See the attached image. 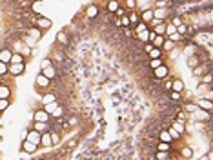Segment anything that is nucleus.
I'll list each match as a JSON object with an SVG mask.
<instances>
[{"label":"nucleus","mask_w":213,"mask_h":160,"mask_svg":"<svg viewBox=\"0 0 213 160\" xmlns=\"http://www.w3.org/2000/svg\"><path fill=\"white\" fill-rule=\"evenodd\" d=\"M35 27H38L40 31H47V29L51 27V20L46 18V17H42V15H37V18H35Z\"/></svg>","instance_id":"1"},{"label":"nucleus","mask_w":213,"mask_h":160,"mask_svg":"<svg viewBox=\"0 0 213 160\" xmlns=\"http://www.w3.org/2000/svg\"><path fill=\"white\" fill-rule=\"evenodd\" d=\"M24 69H26L24 62H20V64H11L9 67H7V73H11L13 76H18V75L24 73Z\"/></svg>","instance_id":"2"},{"label":"nucleus","mask_w":213,"mask_h":160,"mask_svg":"<svg viewBox=\"0 0 213 160\" xmlns=\"http://www.w3.org/2000/svg\"><path fill=\"white\" fill-rule=\"evenodd\" d=\"M37 149H38V144H33V142H29V140H24V142H22V151H24V153L33 155Z\"/></svg>","instance_id":"3"},{"label":"nucleus","mask_w":213,"mask_h":160,"mask_svg":"<svg viewBox=\"0 0 213 160\" xmlns=\"http://www.w3.org/2000/svg\"><path fill=\"white\" fill-rule=\"evenodd\" d=\"M26 140H29L33 144H38V146H40V133H38L37 129H31V131L26 133Z\"/></svg>","instance_id":"4"},{"label":"nucleus","mask_w":213,"mask_h":160,"mask_svg":"<svg viewBox=\"0 0 213 160\" xmlns=\"http://www.w3.org/2000/svg\"><path fill=\"white\" fill-rule=\"evenodd\" d=\"M197 106L201 107V109H204L206 113H211V111H213V104H211L210 98H201V100L197 102Z\"/></svg>","instance_id":"5"},{"label":"nucleus","mask_w":213,"mask_h":160,"mask_svg":"<svg viewBox=\"0 0 213 160\" xmlns=\"http://www.w3.org/2000/svg\"><path fill=\"white\" fill-rule=\"evenodd\" d=\"M33 120H35V122H47V120H49V113L38 109V111L33 113Z\"/></svg>","instance_id":"6"},{"label":"nucleus","mask_w":213,"mask_h":160,"mask_svg":"<svg viewBox=\"0 0 213 160\" xmlns=\"http://www.w3.org/2000/svg\"><path fill=\"white\" fill-rule=\"evenodd\" d=\"M40 146H42V148H49V146H53V142H51V133H47V131L40 133Z\"/></svg>","instance_id":"7"},{"label":"nucleus","mask_w":213,"mask_h":160,"mask_svg":"<svg viewBox=\"0 0 213 160\" xmlns=\"http://www.w3.org/2000/svg\"><path fill=\"white\" fill-rule=\"evenodd\" d=\"M153 75H155V78H166L168 76V67L164 64H160L159 67L153 69Z\"/></svg>","instance_id":"8"},{"label":"nucleus","mask_w":213,"mask_h":160,"mask_svg":"<svg viewBox=\"0 0 213 160\" xmlns=\"http://www.w3.org/2000/svg\"><path fill=\"white\" fill-rule=\"evenodd\" d=\"M86 17H87V18H95V17H98V7H97L95 4H91V6L86 7Z\"/></svg>","instance_id":"9"},{"label":"nucleus","mask_w":213,"mask_h":160,"mask_svg":"<svg viewBox=\"0 0 213 160\" xmlns=\"http://www.w3.org/2000/svg\"><path fill=\"white\" fill-rule=\"evenodd\" d=\"M135 36H137V38H139L142 44H144V42H149V29H142V31L135 33Z\"/></svg>","instance_id":"10"},{"label":"nucleus","mask_w":213,"mask_h":160,"mask_svg":"<svg viewBox=\"0 0 213 160\" xmlns=\"http://www.w3.org/2000/svg\"><path fill=\"white\" fill-rule=\"evenodd\" d=\"M153 18H155V17H153V9H146V11H142V15H140V20L146 22V24L151 22Z\"/></svg>","instance_id":"11"},{"label":"nucleus","mask_w":213,"mask_h":160,"mask_svg":"<svg viewBox=\"0 0 213 160\" xmlns=\"http://www.w3.org/2000/svg\"><path fill=\"white\" fill-rule=\"evenodd\" d=\"M42 75H46L49 80L57 76V69H55L53 65H49V67H42Z\"/></svg>","instance_id":"12"},{"label":"nucleus","mask_w":213,"mask_h":160,"mask_svg":"<svg viewBox=\"0 0 213 160\" xmlns=\"http://www.w3.org/2000/svg\"><path fill=\"white\" fill-rule=\"evenodd\" d=\"M37 85H38V87H47V85H49V78L46 75H38L37 76Z\"/></svg>","instance_id":"13"},{"label":"nucleus","mask_w":213,"mask_h":160,"mask_svg":"<svg viewBox=\"0 0 213 160\" xmlns=\"http://www.w3.org/2000/svg\"><path fill=\"white\" fill-rule=\"evenodd\" d=\"M11 53H13L11 49H2V51H0V60H2V62H6V64H9Z\"/></svg>","instance_id":"14"},{"label":"nucleus","mask_w":213,"mask_h":160,"mask_svg":"<svg viewBox=\"0 0 213 160\" xmlns=\"http://www.w3.org/2000/svg\"><path fill=\"white\" fill-rule=\"evenodd\" d=\"M173 47H175V42L170 40V38H164V42H162V51H173Z\"/></svg>","instance_id":"15"},{"label":"nucleus","mask_w":213,"mask_h":160,"mask_svg":"<svg viewBox=\"0 0 213 160\" xmlns=\"http://www.w3.org/2000/svg\"><path fill=\"white\" fill-rule=\"evenodd\" d=\"M20 62H24V55L22 53H11L9 64H20Z\"/></svg>","instance_id":"16"},{"label":"nucleus","mask_w":213,"mask_h":160,"mask_svg":"<svg viewBox=\"0 0 213 160\" xmlns=\"http://www.w3.org/2000/svg\"><path fill=\"white\" fill-rule=\"evenodd\" d=\"M171 89H173V91H179V93H181L182 89H184V84H182V80H179V78L171 80Z\"/></svg>","instance_id":"17"},{"label":"nucleus","mask_w":213,"mask_h":160,"mask_svg":"<svg viewBox=\"0 0 213 160\" xmlns=\"http://www.w3.org/2000/svg\"><path fill=\"white\" fill-rule=\"evenodd\" d=\"M148 53H149V58H160L164 51H162L160 47H151V49H149Z\"/></svg>","instance_id":"18"},{"label":"nucleus","mask_w":213,"mask_h":160,"mask_svg":"<svg viewBox=\"0 0 213 160\" xmlns=\"http://www.w3.org/2000/svg\"><path fill=\"white\" fill-rule=\"evenodd\" d=\"M118 7H120L118 0H109V2H107V11H109L111 15H113V13H115V11H117Z\"/></svg>","instance_id":"19"},{"label":"nucleus","mask_w":213,"mask_h":160,"mask_svg":"<svg viewBox=\"0 0 213 160\" xmlns=\"http://www.w3.org/2000/svg\"><path fill=\"white\" fill-rule=\"evenodd\" d=\"M57 40H58V44H62V46H67V44H69V38H67L66 31L58 33V35H57Z\"/></svg>","instance_id":"20"},{"label":"nucleus","mask_w":213,"mask_h":160,"mask_svg":"<svg viewBox=\"0 0 213 160\" xmlns=\"http://www.w3.org/2000/svg\"><path fill=\"white\" fill-rule=\"evenodd\" d=\"M33 129H37L38 133H44V131H47V122H35Z\"/></svg>","instance_id":"21"},{"label":"nucleus","mask_w":213,"mask_h":160,"mask_svg":"<svg viewBox=\"0 0 213 160\" xmlns=\"http://www.w3.org/2000/svg\"><path fill=\"white\" fill-rule=\"evenodd\" d=\"M31 11L35 15H40V11H42V2H40V0H35L31 4Z\"/></svg>","instance_id":"22"},{"label":"nucleus","mask_w":213,"mask_h":160,"mask_svg":"<svg viewBox=\"0 0 213 160\" xmlns=\"http://www.w3.org/2000/svg\"><path fill=\"white\" fill-rule=\"evenodd\" d=\"M159 140H162V142H173V140H171V137H170V133H168V129H162V131H160V135H159Z\"/></svg>","instance_id":"23"},{"label":"nucleus","mask_w":213,"mask_h":160,"mask_svg":"<svg viewBox=\"0 0 213 160\" xmlns=\"http://www.w3.org/2000/svg\"><path fill=\"white\" fill-rule=\"evenodd\" d=\"M11 96V89L7 85H0V98H9Z\"/></svg>","instance_id":"24"},{"label":"nucleus","mask_w":213,"mask_h":160,"mask_svg":"<svg viewBox=\"0 0 213 160\" xmlns=\"http://www.w3.org/2000/svg\"><path fill=\"white\" fill-rule=\"evenodd\" d=\"M55 100H57V96H55L53 93H47V95H44V96H42L44 106H46V104H51V102H55Z\"/></svg>","instance_id":"25"},{"label":"nucleus","mask_w":213,"mask_h":160,"mask_svg":"<svg viewBox=\"0 0 213 160\" xmlns=\"http://www.w3.org/2000/svg\"><path fill=\"white\" fill-rule=\"evenodd\" d=\"M170 151H157V160H170Z\"/></svg>","instance_id":"26"},{"label":"nucleus","mask_w":213,"mask_h":160,"mask_svg":"<svg viewBox=\"0 0 213 160\" xmlns=\"http://www.w3.org/2000/svg\"><path fill=\"white\" fill-rule=\"evenodd\" d=\"M160 64H162V56H160V58H149V67H151V69L159 67Z\"/></svg>","instance_id":"27"},{"label":"nucleus","mask_w":213,"mask_h":160,"mask_svg":"<svg viewBox=\"0 0 213 160\" xmlns=\"http://www.w3.org/2000/svg\"><path fill=\"white\" fill-rule=\"evenodd\" d=\"M128 17H129V22H131V26H133V24H139V22H140V17L137 15V13H133V11L129 13Z\"/></svg>","instance_id":"28"},{"label":"nucleus","mask_w":213,"mask_h":160,"mask_svg":"<svg viewBox=\"0 0 213 160\" xmlns=\"http://www.w3.org/2000/svg\"><path fill=\"white\" fill-rule=\"evenodd\" d=\"M168 133H170L171 140H179V138H181V133H179V131H177V129L170 128V129H168Z\"/></svg>","instance_id":"29"},{"label":"nucleus","mask_w":213,"mask_h":160,"mask_svg":"<svg viewBox=\"0 0 213 160\" xmlns=\"http://www.w3.org/2000/svg\"><path fill=\"white\" fill-rule=\"evenodd\" d=\"M157 151H170V142H162L160 140L159 146H157Z\"/></svg>","instance_id":"30"},{"label":"nucleus","mask_w":213,"mask_h":160,"mask_svg":"<svg viewBox=\"0 0 213 160\" xmlns=\"http://www.w3.org/2000/svg\"><path fill=\"white\" fill-rule=\"evenodd\" d=\"M126 9L128 11L137 9V0H126Z\"/></svg>","instance_id":"31"},{"label":"nucleus","mask_w":213,"mask_h":160,"mask_svg":"<svg viewBox=\"0 0 213 160\" xmlns=\"http://www.w3.org/2000/svg\"><path fill=\"white\" fill-rule=\"evenodd\" d=\"M177 33H179L181 36H184V35L188 33V26H186V24H181V26H177Z\"/></svg>","instance_id":"32"},{"label":"nucleus","mask_w":213,"mask_h":160,"mask_svg":"<svg viewBox=\"0 0 213 160\" xmlns=\"http://www.w3.org/2000/svg\"><path fill=\"white\" fill-rule=\"evenodd\" d=\"M51 115H53V117H57V118H60L62 115H64V109H62L60 106H57V107L53 109V113H51Z\"/></svg>","instance_id":"33"},{"label":"nucleus","mask_w":213,"mask_h":160,"mask_svg":"<svg viewBox=\"0 0 213 160\" xmlns=\"http://www.w3.org/2000/svg\"><path fill=\"white\" fill-rule=\"evenodd\" d=\"M170 98L173 100V102H177V100H181V93H179V91H173V89H170Z\"/></svg>","instance_id":"34"},{"label":"nucleus","mask_w":213,"mask_h":160,"mask_svg":"<svg viewBox=\"0 0 213 160\" xmlns=\"http://www.w3.org/2000/svg\"><path fill=\"white\" fill-rule=\"evenodd\" d=\"M9 107V100L7 98H0V111H6Z\"/></svg>","instance_id":"35"},{"label":"nucleus","mask_w":213,"mask_h":160,"mask_svg":"<svg viewBox=\"0 0 213 160\" xmlns=\"http://www.w3.org/2000/svg\"><path fill=\"white\" fill-rule=\"evenodd\" d=\"M142 29H148V24H146V22H142V20H140L139 24H137V27H135V33L142 31Z\"/></svg>","instance_id":"36"},{"label":"nucleus","mask_w":213,"mask_h":160,"mask_svg":"<svg viewBox=\"0 0 213 160\" xmlns=\"http://www.w3.org/2000/svg\"><path fill=\"white\" fill-rule=\"evenodd\" d=\"M29 33H31V36H33V38H40V35H42V31H40L38 27H33V29H31Z\"/></svg>","instance_id":"37"},{"label":"nucleus","mask_w":213,"mask_h":160,"mask_svg":"<svg viewBox=\"0 0 213 160\" xmlns=\"http://www.w3.org/2000/svg\"><path fill=\"white\" fill-rule=\"evenodd\" d=\"M171 128H173V129H177V131H179L181 135L184 133V124H181V122H175V124H173Z\"/></svg>","instance_id":"38"},{"label":"nucleus","mask_w":213,"mask_h":160,"mask_svg":"<svg viewBox=\"0 0 213 160\" xmlns=\"http://www.w3.org/2000/svg\"><path fill=\"white\" fill-rule=\"evenodd\" d=\"M51 142H53V144H58V142H60V135H58L57 131H51Z\"/></svg>","instance_id":"39"},{"label":"nucleus","mask_w":213,"mask_h":160,"mask_svg":"<svg viewBox=\"0 0 213 160\" xmlns=\"http://www.w3.org/2000/svg\"><path fill=\"white\" fill-rule=\"evenodd\" d=\"M57 106H58V104H57V100H55V102H51V104H46V111H47V113H53V109H55Z\"/></svg>","instance_id":"40"},{"label":"nucleus","mask_w":213,"mask_h":160,"mask_svg":"<svg viewBox=\"0 0 213 160\" xmlns=\"http://www.w3.org/2000/svg\"><path fill=\"white\" fill-rule=\"evenodd\" d=\"M170 40H173V42H179V40H182V36H181L177 31H175V33H171V35H170Z\"/></svg>","instance_id":"41"},{"label":"nucleus","mask_w":213,"mask_h":160,"mask_svg":"<svg viewBox=\"0 0 213 160\" xmlns=\"http://www.w3.org/2000/svg\"><path fill=\"white\" fill-rule=\"evenodd\" d=\"M6 73H7V64L0 60V75H6Z\"/></svg>","instance_id":"42"},{"label":"nucleus","mask_w":213,"mask_h":160,"mask_svg":"<svg viewBox=\"0 0 213 160\" xmlns=\"http://www.w3.org/2000/svg\"><path fill=\"white\" fill-rule=\"evenodd\" d=\"M175 31H177V27H175L173 24H170V26H166V33H168V36H170L171 33H175Z\"/></svg>","instance_id":"43"},{"label":"nucleus","mask_w":213,"mask_h":160,"mask_svg":"<svg viewBox=\"0 0 213 160\" xmlns=\"http://www.w3.org/2000/svg\"><path fill=\"white\" fill-rule=\"evenodd\" d=\"M197 65H199V58H197V56H191V58H190V67H197Z\"/></svg>","instance_id":"44"},{"label":"nucleus","mask_w":213,"mask_h":160,"mask_svg":"<svg viewBox=\"0 0 213 160\" xmlns=\"http://www.w3.org/2000/svg\"><path fill=\"white\" fill-rule=\"evenodd\" d=\"M182 155H184V157H186V158H191L193 151L190 149V148H184V151H182Z\"/></svg>","instance_id":"45"},{"label":"nucleus","mask_w":213,"mask_h":160,"mask_svg":"<svg viewBox=\"0 0 213 160\" xmlns=\"http://www.w3.org/2000/svg\"><path fill=\"white\" fill-rule=\"evenodd\" d=\"M171 24H173V26L177 27V26H181V24H182V18H181V17H173V20H171Z\"/></svg>","instance_id":"46"},{"label":"nucleus","mask_w":213,"mask_h":160,"mask_svg":"<svg viewBox=\"0 0 213 160\" xmlns=\"http://www.w3.org/2000/svg\"><path fill=\"white\" fill-rule=\"evenodd\" d=\"M40 65H42V67H49V65H53V64H51V60H49V58H44Z\"/></svg>","instance_id":"47"},{"label":"nucleus","mask_w":213,"mask_h":160,"mask_svg":"<svg viewBox=\"0 0 213 160\" xmlns=\"http://www.w3.org/2000/svg\"><path fill=\"white\" fill-rule=\"evenodd\" d=\"M124 13H126V11L122 9V7H118V9L115 11V13H113V15H117V18H120V17H122V15H124Z\"/></svg>","instance_id":"48"},{"label":"nucleus","mask_w":213,"mask_h":160,"mask_svg":"<svg viewBox=\"0 0 213 160\" xmlns=\"http://www.w3.org/2000/svg\"><path fill=\"white\" fill-rule=\"evenodd\" d=\"M67 124H71V126H77V124H78V120H77L75 117H71V118H69V122H67Z\"/></svg>","instance_id":"49"},{"label":"nucleus","mask_w":213,"mask_h":160,"mask_svg":"<svg viewBox=\"0 0 213 160\" xmlns=\"http://www.w3.org/2000/svg\"><path fill=\"white\" fill-rule=\"evenodd\" d=\"M157 6H159V7H164V6H166V0H157Z\"/></svg>","instance_id":"50"},{"label":"nucleus","mask_w":213,"mask_h":160,"mask_svg":"<svg viewBox=\"0 0 213 160\" xmlns=\"http://www.w3.org/2000/svg\"><path fill=\"white\" fill-rule=\"evenodd\" d=\"M164 89H166V91H170V89H171V82H166V84H164Z\"/></svg>","instance_id":"51"},{"label":"nucleus","mask_w":213,"mask_h":160,"mask_svg":"<svg viewBox=\"0 0 213 160\" xmlns=\"http://www.w3.org/2000/svg\"><path fill=\"white\" fill-rule=\"evenodd\" d=\"M151 47H153V44L149 42V44H146V46H144V49H146V51H149V49H151Z\"/></svg>","instance_id":"52"},{"label":"nucleus","mask_w":213,"mask_h":160,"mask_svg":"<svg viewBox=\"0 0 213 160\" xmlns=\"http://www.w3.org/2000/svg\"><path fill=\"white\" fill-rule=\"evenodd\" d=\"M0 128H2V118H0Z\"/></svg>","instance_id":"53"}]
</instances>
